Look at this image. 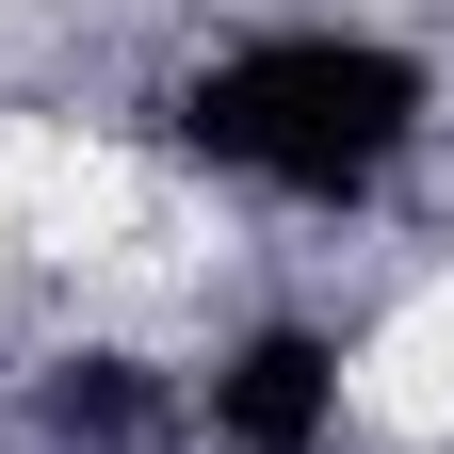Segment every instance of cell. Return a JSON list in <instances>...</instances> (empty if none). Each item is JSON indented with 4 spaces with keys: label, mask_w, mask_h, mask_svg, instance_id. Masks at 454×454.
Returning a JSON list of instances; mask_svg holds the SVG:
<instances>
[{
    "label": "cell",
    "mask_w": 454,
    "mask_h": 454,
    "mask_svg": "<svg viewBox=\"0 0 454 454\" xmlns=\"http://www.w3.org/2000/svg\"><path fill=\"white\" fill-rule=\"evenodd\" d=\"M211 438L227 454H325L340 438V340L325 325H244L211 357Z\"/></svg>",
    "instance_id": "obj_2"
},
{
    "label": "cell",
    "mask_w": 454,
    "mask_h": 454,
    "mask_svg": "<svg viewBox=\"0 0 454 454\" xmlns=\"http://www.w3.org/2000/svg\"><path fill=\"white\" fill-rule=\"evenodd\" d=\"M422 114H438V82L389 33H244V49L195 66L179 146L211 162V179L293 195V211H357L389 162L422 146Z\"/></svg>",
    "instance_id": "obj_1"
}]
</instances>
